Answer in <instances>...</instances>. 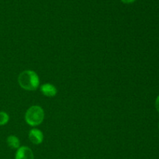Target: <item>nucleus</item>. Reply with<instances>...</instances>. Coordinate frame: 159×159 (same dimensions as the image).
I'll return each instance as SVG.
<instances>
[{
	"instance_id": "obj_1",
	"label": "nucleus",
	"mask_w": 159,
	"mask_h": 159,
	"mask_svg": "<svg viewBox=\"0 0 159 159\" xmlns=\"http://www.w3.org/2000/svg\"><path fill=\"white\" fill-rule=\"evenodd\" d=\"M18 82L20 87L23 89L34 91L38 88L40 85V79L35 71L32 70H26L20 74Z\"/></svg>"
},
{
	"instance_id": "obj_2",
	"label": "nucleus",
	"mask_w": 159,
	"mask_h": 159,
	"mask_svg": "<svg viewBox=\"0 0 159 159\" xmlns=\"http://www.w3.org/2000/svg\"><path fill=\"white\" fill-rule=\"evenodd\" d=\"M44 119V112L39 106H32L26 111L25 115L26 122L32 127L38 126Z\"/></svg>"
},
{
	"instance_id": "obj_3",
	"label": "nucleus",
	"mask_w": 159,
	"mask_h": 159,
	"mask_svg": "<svg viewBox=\"0 0 159 159\" xmlns=\"http://www.w3.org/2000/svg\"><path fill=\"white\" fill-rule=\"evenodd\" d=\"M15 159H34V153L32 150L26 146L20 147L16 152Z\"/></svg>"
},
{
	"instance_id": "obj_4",
	"label": "nucleus",
	"mask_w": 159,
	"mask_h": 159,
	"mask_svg": "<svg viewBox=\"0 0 159 159\" xmlns=\"http://www.w3.org/2000/svg\"><path fill=\"white\" fill-rule=\"evenodd\" d=\"M29 139L33 144H40L43 140V134L38 129H32L29 133Z\"/></svg>"
},
{
	"instance_id": "obj_5",
	"label": "nucleus",
	"mask_w": 159,
	"mask_h": 159,
	"mask_svg": "<svg viewBox=\"0 0 159 159\" xmlns=\"http://www.w3.org/2000/svg\"><path fill=\"white\" fill-rule=\"evenodd\" d=\"M40 91L44 96L48 97H53L57 94V89L54 85L50 83H45L40 86Z\"/></svg>"
},
{
	"instance_id": "obj_6",
	"label": "nucleus",
	"mask_w": 159,
	"mask_h": 159,
	"mask_svg": "<svg viewBox=\"0 0 159 159\" xmlns=\"http://www.w3.org/2000/svg\"><path fill=\"white\" fill-rule=\"evenodd\" d=\"M6 142H7L8 146L12 149H18L20 148V140L15 135H10L6 139Z\"/></svg>"
},
{
	"instance_id": "obj_7",
	"label": "nucleus",
	"mask_w": 159,
	"mask_h": 159,
	"mask_svg": "<svg viewBox=\"0 0 159 159\" xmlns=\"http://www.w3.org/2000/svg\"><path fill=\"white\" fill-rule=\"evenodd\" d=\"M9 116L6 112L0 111V126L6 125L9 122Z\"/></svg>"
},
{
	"instance_id": "obj_8",
	"label": "nucleus",
	"mask_w": 159,
	"mask_h": 159,
	"mask_svg": "<svg viewBox=\"0 0 159 159\" xmlns=\"http://www.w3.org/2000/svg\"><path fill=\"white\" fill-rule=\"evenodd\" d=\"M155 107H156V110L159 112V96L157 97L156 101H155Z\"/></svg>"
},
{
	"instance_id": "obj_9",
	"label": "nucleus",
	"mask_w": 159,
	"mask_h": 159,
	"mask_svg": "<svg viewBox=\"0 0 159 159\" xmlns=\"http://www.w3.org/2000/svg\"><path fill=\"white\" fill-rule=\"evenodd\" d=\"M135 0H121V2L125 4H130V3H133Z\"/></svg>"
}]
</instances>
